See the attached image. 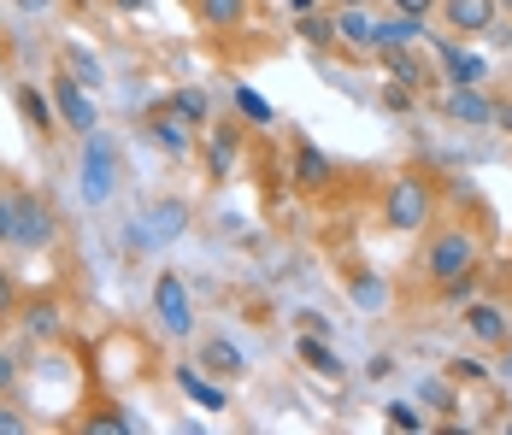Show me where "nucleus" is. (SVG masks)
<instances>
[{
    "label": "nucleus",
    "mask_w": 512,
    "mask_h": 435,
    "mask_svg": "<svg viewBox=\"0 0 512 435\" xmlns=\"http://www.w3.org/2000/svg\"><path fill=\"white\" fill-rule=\"evenodd\" d=\"M430 218H436V183L418 177V171H401V177L389 183V194H383V230L418 236Z\"/></svg>",
    "instance_id": "obj_1"
},
{
    "label": "nucleus",
    "mask_w": 512,
    "mask_h": 435,
    "mask_svg": "<svg viewBox=\"0 0 512 435\" xmlns=\"http://www.w3.org/2000/svg\"><path fill=\"white\" fill-rule=\"evenodd\" d=\"M77 189L89 206H106L112 189H118V142L106 130H89L83 136V159H77Z\"/></svg>",
    "instance_id": "obj_2"
},
{
    "label": "nucleus",
    "mask_w": 512,
    "mask_h": 435,
    "mask_svg": "<svg viewBox=\"0 0 512 435\" xmlns=\"http://www.w3.org/2000/svg\"><path fill=\"white\" fill-rule=\"evenodd\" d=\"M471 265H483V247H477V236L471 230H436L430 236V247H424V277L442 289L448 277H460V271H471Z\"/></svg>",
    "instance_id": "obj_3"
},
{
    "label": "nucleus",
    "mask_w": 512,
    "mask_h": 435,
    "mask_svg": "<svg viewBox=\"0 0 512 435\" xmlns=\"http://www.w3.org/2000/svg\"><path fill=\"white\" fill-rule=\"evenodd\" d=\"M48 95L59 106V124L71 130V136H89V130H101V112H95V89H83L65 65L48 77Z\"/></svg>",
    "instance_id": "obj_4"
},
{
    "label": "nucleus",
    "mask_w": 512,
    "mask_h": 435,
    "mask_svg": "<svg viewBox=\"0 0 512 435\" xmlns=\"http://www.w3.org/2000/svg\"><path fill=\"white\" fill-rule=\"evenodd\" d=\"M53 242H59V212L36 189H18V236H12V247L18 253H48Z\"/></svg>",
    "instance_id": "obj_5"
},
{
    "label": "nucleus",
    "mask_w": 512,
    "mask_h": 435,
    "mask_svg": "<svg viewBox=\"0 0 512 435\" xmlns=\"http://www.w3.org/2000/svg\"><path fill=\"white\" fill-rule=\"evenodd\" d=\"M154 318L165 336H189L195 330V300L183 289V271H159L154 277Z\"/></svg>",
    "instance_id": "obj_6"
},
{
    "label": "nucleus",
    "mask_w": 512,
    "mask_h": 435,
    "mask_svg": "<svg viewBox=\"0 0 512 435\" xmlns=\"http://www.w3.org/2000/svg\"><path fill=\"white\" fill-rule=\"evenodd\" d=\"M12 106H18V118H24V130L36 136V142H53L65 124H59V106H53L48 83H36V77H24V83H12Z\"/></svg>",
    "instance_id": "obj_7"
},
{
    "label": "nucleus",
    "mask_w": 512,
    "mask_h": 435,
    "mask_svg": "<svg viewBox=\"0 0 512 435\" xmlns=\"http://www.w3.org/2000/svg\"><path fill=\"white\" fill-rule=\"evenodd\" d=\"M183 230H189V206H183V200H159L154 212L142 218V230L124 236V247H130V253H154V247L177 242Z\"/></svg>",
    "instance_id": "obj_8"
},
{
    "label": "nucleus",
    "mask_w": 512,
    "mask_h": 435,
    "mask_svg": "<svg viewBox=\"0 0 512 435\" xmlns=\"http://www.w3.org/2000/svg\"><path fill=\"white\" fill-rule=\"evenodd\" d=\"M142 130H148V142H154L165 159H189V153H195V124H189L183 112H171V106H154Z\"/></svg>",
    "instance_id": "obj_9"
},
{
    "label": "nucleus",
    "mask_w": 512,
    "mask_h": 435,
    "mask_svg": "<svg viewBox=\"0 0 512 435\" xmlns=\"http://www.w3.org/2000/svg\"><path fill=\"white\" fill-rule=\"evenodd\" d=\"M442 112H448L454 124H465V130H489V124H495V100L483 95L477 83H448Z\"/></svg>",
    "instance_id": "obj_10"
},
{
    "label": "nucleus",
    "mask_w": 512,
    "mask_h": 435,
    "mask_svg": "<svg viewBox=\"0 0 512 435\" xmlns=\"http://www.w3.org/2000/svg\"><path fill=\"white\" fill-rule=\"evenodd\" d=\"M436 12H442V24L454 36H489L495 18H501V0H442Z\"/></svg>",
    "instance_id": "obj_11"
},
{
    "label": "nucleus",
    "mask_w": 512,
    "mask_h": 435,
    "mask_svg": "<svg viewBox=\"0 0 512 435\" xmlns=\"http://www.w3.org/2000/svg\"><path fill=\"white\" fill-rule=\"evenodd\" d=\"M465 330L483 341V347H507L512 341V324L495 300H465Z\"/></svg>",
    "instance_id": "obj_12"
},
{
    "label": "nucleus",
    "mask_w": 512,
    "mask_h": 435,
    "mask_svg": "<svg viewBox=\"0 0 512 435\" xmlns=\"http://www.w3.org/2000/svg\"><path fill=\"white\" fill-rule=\"evenodd\" d=\"M289 177H295V189H330L336 159H330L318 142H295V165H289Z\"/></svg>",
    "instance_id": "obj_13"
},
{
    "label": "nucleus",
    "mask_w": 512,
    "mask_h": 435,
    "mask_svg": "<svg viewBox=\"0 0 512 435\" xmlns=\"http://www.w3.org/2000/svg\"><path fill=\"white\" fill-rule=\"evenodd\" d=\"M236 153H242V124L230 118V124H218V130H212V147H206V177H212V183H224V177H230V165H236Z\"/></svg>",
    "instance_id": "obj_14"
},
{
    "label": "nucleus",
    "mask_w": 512,
    "mask_h": 435,
    "mask_svg": "<svg viewBox=\"0 0 512 435\" xmlns=\"http://www.w3.org/2000/svg\"><path fill=\"white\" fill-rule=\"evenodd\" d=\"M248 12H254V0H195V18H201L206 30H218V36L242 30Z\"/></svg>",
    "instance_id": "obj_15"
},
{
    "label": "nucleus",
    "mask_w": 512,
    "mask_h": 435,
    "mask_svg": "<svg viewBox=\"0 0 512 435\" xmlns=\"http://www.w3.org/2000/svg\"><path fill=\"white\" fill-rule=\"evenodd\" d=\"M436 42V59H442V77L448 83H483V59L477 53H465L460 42H448V36H430Z\"/></svg>",
    "instance_id": "obj_16"
},
{
    "label": "nucleus",
    "mask_w": 512,
    "mask_h": 435,
    "mask_svg": "<svg viewBox=\"0 0 512 435\" xmlns=\"http://www.w3.org/2000/svg\"><path fill=\"white\" fill-rule=\"evenodd\" d=\"M430 30H424V18H407V12H395V18H377V53H395V48H418Z\"/></svg>",
    "instance_id": "obj_17"
},
{
    "label": "nucleus",
    "mask_w": 512,
    "mask_h": 435,
    "mask_svg": "<svg viewBox=\"0 0 512 435\" xmlns=\"http://www.w3.org/2000/svg\"><path fill=\"white\" fill-rule=\"evenodd\" d=\"M336 30H342V42L354 53H377V18L365 6H342L336 12Z\"/></svg>",
    "instance_id": "obj_18"
},
{
    "label": "nucleus",
    "mask_w": 512,
    "mask_h": 435,
    "mask_svg": "<svg viewBox=\"0 0 512 435\" xmlns=\"http://www.w3.org/2000/svg\"><path fill=\"white\" fill-rule=\"evenodd\" d=\"M24 330H30V341H59L65 336V306L59 300H30L24 306Z\"/></svg>",
    "instance_id": "obj_19"
},
{
    "label": "nucleus",
    "mask_w": 512,
    "mask_h": 435,
    "mask_svg": "<svg viewBox=\"0 0 512 435\" xmlns=\"http://www.w3.org/2000/svg\"><path fill=\"white\" fill-rule=\"evenodd\" d=\"M383 65H389V71H395V83H407V89H430V83H442V77L430 71V59H418L412 48L383 53Z\"/></svg>",
    "instance_id": "obj_20"
},
{
    "label": "nucleus",
    "mask_w": 512,
    "mask_h": 435,
    "mask_svg": "<svg viewBox=\"0 0 512 435\" xmlns=\"http://www.w3.org/2000/svg\"><path fill=\"white\" fill-rule=\"evenodd\" d=\"M59 65L83 83V89H95V83H106V71H101V59L83 48V42H59Z\"/></svg>",
    "instance_id": "obj_21"
},
{
    "label": "nucleus",
    "mask_w": 512,
    "mask_h": 435,
    "mask_svg": "<svg viewBox=\"0 0 512 435\" xmlns=\"http://www.w3.org/2000/svg\"><path fill=\"white\" fill-rule=\"evenodd\" d=\"M201 365H206V371H218V377H242V371H248L242 347H236V341H224V336H212L201 347Z\"/></svg>",
    "instance_id": "obj_22"
},
{
    "label": "nucleus",
    "mask_w": 512,
    "mask_h": 435,
    "mask_svg": "<svg viewBox=\"0 0 512 435\" xmlns=\"http://www.w3.org/2000/svg\"><path fill=\"white\" fill-rule=\"evenodd\" d=\"M295 353H301V365H307V371H318V377H342V359H336V347H330V341H318L312 330L301 336V347H295Z\"/></svg>",
    "instance_id": "obj_23"
},
{
    "label": "nucleus",
    "mask_w": 512,
    "mask_h": 435,
    "mask_svg": "<svg viewBox=\"0 0 512 435\" xmlns=\"http://www.w3.org/2000/svg\"><path fill=\"white\" fill-rule=\"evenodd\" d=\"M295 36H301L307 48H336V42H342V30H336L330 12H324V18H318V12H301V18H295Z\"/></svg>",
    "instance_id": "obj_24"
},
{
    "label": "nucleus",
    "mask_w": 512,
    "mask_h": 435,
    "mask_svg": "<svg viewBox=\"0 0 512 435\" xmlns=\"http://www.w3.org/2000/svg\"><path fill=\"white\" fill-rule=\"evenodd\" d=\"M177 388H183L189 400H201L206 412H224V400H230L224 388H212V383L201 377V371H189V365H177Z\"/></svg>",
    "instance_id": "obj_25"
},
{
    "label": "nucleus",
    "mask_w": 512,
    "mask_h": 435,
    "mask_svg": "<svg viewBox=\"0 0 512 435\" xmlns=\"http://www.w3.org/2000/svg\"><path fill=\"white\" fill-rule=\"evenodd\" d=\"M230 100H236V112H242L248 124H259V130H265V124H277V106L259 95V89H248V83H236V89H230Z\"/></svg>",
    "instance_id": "obj_26"
},
{
    "label": "nucleus",
    "mask_w": 512,
    "mask_h": 435,
    "mask_svg": "<svg viewBox=\"0 0 512 435\" xmlns=\"http://www.w3.org/2000/svg\"><path fill=\"white\" fill-rule=\"evenodd\" d=\"M165 106H171V112H183V118H189L195 130H201V124H206V112H212V100H206V89H177V95L165 100Z\"/></svg>",
    "instance_id": "obj_27"
},
{
    "label": "nucleus",
    "mask_w": 512,
    "mask_h": 435,
    "mask_svg": "<svg viewBox=\"0 0 512 435\" xmlns=\"http://www.w3.org/2000/svg\"><path fill=\"white\" fill-rule=\"evenodd\" d=\"M477 277H483V271L471 265V271H460V277H448L436 294H442V300H454V306H465V300H477Z\"/></svg>",
    "instance_id": "obj_28"
},
{
    "label": "nucleus",
    "mask_w": 512,
    "mask_h": 435,
    "mask_svg": "<svg viewBox=\"0 0 512 435\" xmlns=\"http://www.w3.org/2000/svg\"><path fill=\"white\" fill-rule=\"evenodd\" d=\"M83 430H95V435H130V430H136V418H124V412H89V418H83Z\"/></svg>",
    "instance_id": "obj_29"
},
{
    "label": "nucleus",
    "mask_w": 512,
    "mask_h": 435,
    "mask_svg": "<svg viewBox=\"0 0 512 435\" xmlns=\"http://www.w3.org/2000/svg\"><path fill=\"white\" fill-rule=\"evenodd\" d=\"M383 418H389V430H401V435L424 430V412H418V406H407V400H395V406H383Z\"/></svg>",
    "instance_id": "obj_30"
},
{
    "label": "nucleus",
    "mask_w": 512,
    "mask_h": 435,
    "mask_svg": "<svg viewBox=\"0 0 512 435\" xmlns=\"http://www.w3.org/2000/svg\"><path fill=\"white\" fill-rule=\"evenodd\" d=\"M348 289H354V300H359V306H371V312H377V306L389 300V289H383V277H365V271H359V277L348 283Z\"/></svg>",
    "instance_id": "obj_31"
},
{
    "label": "nucleus",
    "mask_w": 512,
    "mask_h": 435,
    "mask_svg": "<svg viewBox=\"0 0 512 435\" xmlns=\"http://www.w3.org/2000/svg\"><path fill=\"white\" fill-rule=\"evenodd\" d=\"M18 236V189H0V247H12Z\"/></svg>",
    "instance_id": "obj_32"
},
{
    "label": "nucleus",
    "mask_w": 512,
    "mask_h": 435,
    "mask_svg": "<svg viewBox=\"0 0 512 435\" xmlns=\"http://www.w3.org/2000/svg\"><path fill=\"white\" fill-rule=\"evenodd\" d=\"M18 306H24V300H18V277H12V271L0 265V318H12Z\"/></svg>",
    "instance_id": "obj_33"
},
{
    "label": "nucleus",
    "mask_w": 512,
    "mask_h": 435,
    "mask_svg": "<svg viewBox=\"0 0 512 435\" xmlns=\"http://www.w3.org/2000/svg\"><path fill=\"white\" fill-rule=\"evenodd\" d=\"M448 377H454V383H483V377H489V365H483V359H454V365H448Z\"/></svg>",
    "instance_id": "obj_34"
},
{
    "label": "nucleus",
    "mask_w": 512,
    "mask_h": 435,
    "mask_svg": "<svg viewBox=\"0 0 512 435\" xmlns=\"http://www.w3.org/2000/svg\"><path fill=\"white\" fill-rule=\"evenodd\" d=\"M418 400H430V406H442V412H448V406H454V388H448V383H424V388H418Z\"/></svg>",
    "instance_id": "obj_35"
},
{
    "label": "nucleus",
    "mask_w": 512,
    "mask_h": 435,
    "mask_svg": "<svg viewBox=\"0 0 512 435\" xmlns=\"http://www.w3.org/2000/svg\"><path fill=\"white\" fill-rule=\"evenodd\" d=\"M412 95H418V89H407V83H395V89H383V106H389V112H407V106H412Z\"/></svg>",
    "instance_id": "obj_36"
},
{
    "label": "nucleus",
    "mask_w": 512,
    "mask_h": 435,
    "mask_svg": "<svg viewBox=\"0 0 512 435\" xmlns=\"http://www.w3.org/2000/svg\"><path fill=\"white\" fill-rule=\"evenodd\" d=\"M389 6H395V12H407V18H430L442 0H389Z\"/></svg>",
    "instance_id": "obj_37"
},
{
    "label": "nucleus",
    "mask_w": 512,
    "mask_h": 435,
    "mask_svg": "<svg viewBox=\"0 0 512 435\" xmlns=\"http://www.w3.org/2000/svg\"><path fill=\"white\" fill-rule=\"evenodd\" d=\"M12 388H18V359L0 347V394H12Z\"/></svg>",
    "instance_id": "obj_38"
},
{
    "label": "nucleus",
    "mask_w": 512,
    "mask_h": 435,
    "mask_svg": "<svg viewBox=\"0 0 512 435\" xmlns=\"http://www.w3.org/2000/svg\"><path fill=\"white\" fill-rule=\"evenodd\" d=\"M12 6H18L24 18H48V12H53V6H59V0H12Z\"/></svg>",
    "instance_id": "obj_39"
},
{
    "label": "nucleus",
    "mask_w": 512,
    "mask_h": 435,
    "mask_svg": "<svg viewBox=\"0 0 512 435\" xmlns=\"http://www.w3.org/2000/svg\"><path fill=\"white\" fill-rule=\"evenodd\" d=\"M0 435H24V418H18L6 400H0Z\"/></svg>",
    "instance_id": "obj_40"
},
{
    "label": "nucleus",
    "mask_w": 512,
    "mask_h": 435,
    "mask_svg": "<svg viewBox=\"0 0 512 435\" xmlns=\"http://www.w3.org/2000/svg\"><path fill=\"white\" fill-rule=\"evenodd\" d=\"M495 130H507L512 136V100H495Z\"/></svg>",
    "instance_id": "obj_41"
},
{
    "label": "nucleus",
    "mask_w": 512,
    "mask_h": 435,
    "mask_svg": "<svg viewBox=\"0 0 512 435\" xmlns=\"http://www.w3.org/2000/svg\"><path fill=\"white\" fill-rule=\"evenodd\" d=\"M289 12L301 18V12H318V0H289Z\"/></svg>",
    "instance_id": "obj_42"
},
{
    "label": "nucleus",
    "mask_w": 512,
    "mask_h": 435,
    "mask_svg": "<svg viewBox=\"0 0 512 435\" xmlns=\"http://www.w3.org/2000/svg\"><path fill=\"white\" fill-rule=\"evenodd\" d=\"M118 12H148V0H118Z\"/></svg>",
    "instance_id": "obj_43"
},
{
    "label": "nucleus",
    "mask_w": 512,
    "mask_h": 435,
    "mask_svg": "<svg viewBox=\"0 0 512 435\" xmlns=\"http://www.w3.org/2000/svg\"><path fill=\"white\" fill-rule=\"evenodd\" d=\"M501 371H507V377H512V347H507V359H501Z\"/></svg>",
    "instance_id": "obj_44"
},
{
    "label": "nucleus",
    "mask_w": 512,
    "mask_h": 435,
    "mask_svg": "<svg viewBox=\"0 0 512 435\" xmlns=\"http://www.w3.org/2000/svg\"><path fill=\"white\" fill-rule=\"evenodd\" d=\"M336 6H365V0H336Z\"/></svg>",
    "instance_id": "obj_45"
},
{
    "label": "nucleus",
    "mask_w": 512,
    "mask_h": 435,
    "mask_svg": "<svg viewBox=\"0 0 512 435\" xmlns=\"http://www.w3.org/2000/svg\"><path fill=\"white\" fill-rule=\"evenodd\" d=\"M501 12H507V18H512V0H501Z\"/></svg>",
    "instance_id": "obj_46"
},
{
    "label": "nucleus",
    "mask_w": 512,
    "mask_h": 435,
    "mask_svg": "<svg viewBox=\"0 0 512 435\" xmlns=\"http://www.w3.org/2000/svg\"><path fill=\"white\" fill-rule=\"evenodd\" d=\"M0 24H6V0H0Z\"/></svg>",
    "instance_id": "obj_47"
}]
</instances>
